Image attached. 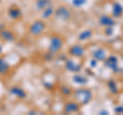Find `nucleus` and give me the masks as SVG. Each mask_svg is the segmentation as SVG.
Here are the masks:
<instances>
[{
	"mask_svg": "<svg viewBox=\"0 0 123 115\" xmlns=\"http://www.w3.org/2000/svg\"><path fill=\"white\" fill-rule=\"evenodd\" d=\"M55 6L51 4H49L47 7H45V8L42 10V18L45 19V20H48V19H50L53 14H55Z\"/></svg>",
	"mask_w": 123,
	"mask_h": 115,
	"instance_id": "nucleus-12",
	"label": "nucleus"
},
{
	"mask_svg": "<svg viewBox=\"0 0 123 115\" xmlns=\"http://www.w3.org/2000/svg\"><path fill=\"white\" fill-rule=\"evenodd\" d=\"M73 80L78 84H86L88 82V79L86 77H84V76L80 75V74H75L73 76Z\"/></svg>",
	"mask_w": 123,
	"mask_h": 115,
	"instance_id": "nucleus-19",
	"label": "nucleus"
},
{
	"mask_svg": "<svg viewBox=\"0 0 123 115\" xmlns=\"http://www.w3.org/2000/svg\"><path fill=\"white\" fill-rule=\"evenodd\" d=\"M99 114H104V115H106V114H108V112H107V111H101V112H99Z\"/></svg>",
	"mask_w": 123,
	"mask_h": 115,
	"instance_id": "nucleus-26",
	"label": "nucleus"
},
{
	"mask_svg": "<svg viewBox=\"0 0 123 115\" xmlns=\"http://www.w3.org/2000/svg\"><path fill=\"white\" fill-rule=\"evenodd\" d=\"M61 93L63 94L64 96H71L73 91H72L71 87H69V86H67V85H64V86L61 87Z\"/></svg>",
	"mask_w": 123,
	"mask_h": 115,
	"instance_id": "nucleus-21",
	"label": "nucleus"
},
{
	"mask_svg": "<svg viewBox=\"0 0 123 115\" xmlns=\"http://www.w3.org/2000/svg\"><path fill=\"white\" fill-rule=\"evenodd\" d=\"M45 29H46V23L42 20H36L31 24L29 28V32L32 36L38 37L44 33Z\"/></svg>",
	"mask_w": 123,
	"mask_h": 115,
	"instance_id": "nucleus-2",
	"label": "nucleus"
},
{
	"mask_svg": "<svg viewBox=\"0 0 123 115\" xmlns=\"http://www.w3.org/2000/svg\"><path fill=\"white\" fill-rule=\"evenodd\" d=\"M108 87H109V89L112 91L113 94H118V86H117V82L115 81L114 79H111L108 81Z\"/></svg>",
	"mask_w": 123,
	"mask_h": 115,
	"instance_id": "nucleus-20",
	"label": "nucleus"
},
{
	"mask_svg": "<svg viewBox=\"0 0 123 115\" xmlns=\"http://www.w3.org/2000/svg\"><path fill=\"white\" fill-rule=\"evenodd\" d=\"M92 36V31L91 30H84L81 33L78 35V39L80 41H84V40H87Z\"/></svg>",
	"mask_w": 123,
	"mask_h": 115,
	"instance_id": "nucleus-17",
	"label": "nucleus"
},
{
	"mask_svg": "<svg viewBox=\"0 0 123 115\" xmlns=\"http://www.w3.org/2000/svg\"><path fill=\"white\" fill-rule=\"evenodd\" d=\"M64 46V40L63 38L59 35H53L50 38V43H49V47H48V51H50L53 55L60 52L61 49Z\"/></svg>",
	"mask_w": 123,
	"mask_h": 115,
	"instance_id": "nucleus-4",
	"label": "nucleus"
},
{
	"mask_svg": "<svg viewBox=\"0 0 123 115\" xmlns=\"http://www.w3.org/2000/svg\"><path fill=\"white\" fill-rule=\"evenodd\" d=\"M74 97L78 101L79 104L85 105V104H88L92 100L93 94L88 89H78L74 91Z\"/></svg>",
	"mask_w": 123,
	"mask_h": 115,
	"instance_id": "nucleus-1",
	"label": "nucleus"
},
{
	"mask_svg": "<svg viewBox=\"0 0 123 115\" xmlns=\"http://www.w3.org/2000/svg\"><path fill=\"white\" fill-rule=\"evenodd\" d=\"M105 35L107 36L113 35V27H105Z\"/></svg>",
	"mask_w": 123,
	"mask_h": 115,
	"instance_id": "nucleus-23",
	"label": "nucleus"
},
{
	"mask_svg": "<svg viewBox=\"0 0 123 115\" xmlns=\"http://www.w3.org/2000/svg\"><path fill=\"white\" fill-rule=\"evenodd\" d=\"M97 63H98V61L95 60V59L91 60V61H90V66H91L92 68H93V67H95V66H97Z\"/></svg>",
	"mask_w": 123,
	"mask_h": 115,
	"instance_id": "nucleus-25",
	"label": "nucleus"
},
{
	"mask_svg": "<svg viewBox=\"0 0 123 115\" xmlns=\"http://www.w3.org/2000/svg\"><path fill=\"white\" fill-rule=\"evenodd\" d=\"M53 16L61 21L67 22L72 18V10L66 5H61L55 10V14Z\"/></svg>",
	"mask_w": 123,
	"mask_h": 115,
	"instance_id": "nucleus-3",
	"label": "nucleus"
},
{
	"mask_svg": "<svg viewBox=\"0 0 123 115\" xmlns=\"http://www.w3.org/2000/svg\"><path fill=\"white\" fill-rule=\"evenodd\" d=\"M105 66L107 68L111 69L113 72H117L119 70L118 67V58L116 56H110L106 58L105 60Z\"/></svg>",
	"mask_w": 123,
	"mask_h": 115,
	"instance_id": "nucleus-5",
	"label": "nucleus"
},
{
	"mask_svg": "<svg viewBox=\"0 0 123 115\" xmlns=\"http://www.w3.org/2000/svg\"><path fill=\"white\" fill-rule=\"evenodd\" d=\"M65 67L68 71H71V72H80L82 69V65L77 63L76 61H74L73 59H69L66 61V64H65Z\"/></svg>",
	"mask_w": 123,
	"mask_h": 115,
	"instance_id": "nucleus-7",
	"label": "nucleus"
},
{
	"mask_svg": "<svg viewBox=\"0 0 123 115\" xmlns=\"http://www.w3.org/2000/svg\"><path fill=\"white\" fill-rule=\"evenodd\" d=\"M85 53V49L82 45L80 44H74L69 48V55L75 58H81Z\"/></svg>",
	"mask_w": 123,
	"mask_h": 115,
	"instance_id": "nucleus-6",
	"label": "nucleus"
},
{
	"mask_svg": "<svg viewBox=\"0 0 123 115\" xmlns=\"http://www.w3.org/2000/svg\"><path fill=\"white\" fill-rule=\"evenodd\" d=\"M123 14V7L119 2H115L112 6V18L119 19Z\"/></svg>",
	"mask_w": 123,
	"mask_h": 115,
	"instance_id": "nucleus-10",
	"label": "nucleus"
},
{
	"mask_svg": "<svg viewBox=\"0 0 123 115\" xmlns=\"http://www.w3.org/2000/svg\"><path fill=\"white\" fill-rule=\"evenodd\" d=\"M92 57L93 59H95L97 61H105L106 58H107V55H106V51L104 48H98L97 51H94L93 53H92Z\"/></svg>",
	"mask_w": 123,
	"mask_h": 115,
	"instance_id": "nucleus-13",
	"label": "nucleus"
},
{
	"mask_svg": "<svg viewBox=\"0 0 123 115\" xmlns=\"http://www.w3.org/2000/svg\"><path fill=\"white\" fill-rule=\"evenodd\" d=\"M9 16L14 20H18V19L22 18V11L18 7H11L9 9Z\"/></svg>",
	"mask_w": 123,
	"mask_h": 115,
	"instance_id": "nucleus-16",
	"label": "nucleus"
},
{
	"mask_svg": "<svg viewBox=\"0 0 123 115\" xmlns=\"http://www.w3.org/2000/svg\"><path fill=\"white\" fill-rule=\"evenodd\" d=\"M9 70V65L5 62L4 58H0V74H6Z\"/></svg>",
	"mask_w": 123,
	"mask_h": 115,
	"instance_id": "nucleus-15",
	"label": "nucleus"
},
{
	"mask_svg": "<svg viewBox=\"0 0 123 115\" xmlns=\"http://www.w3.org/2000/svg\"><path fill=\"white\" fill-rule=\"evenodd\" d=\"M1 51H2V49H1V47H0V55H1Z\"/></svg>",
	"mask_w": 123,
	"mask_h": 115,
	"instance_id": "nucleus-27",
	"label": "nucleus"
},
{
	"mask_svg": "<svg viewBox=\"0 0 123 115\" xmlns=\"http://www.w3.org/2000/svg\"><path fill=\"white\" fill-rule=\"evenodd\" d=\"M85 3H86V0H73V5H75L77 7L82 6Z\"/></svg>",
	"mask_w": 123,
	"mask_h": 115,
	"instance_id": "nucleus-22",
	"label": "nucleus"
},
{
	"mask_svg": "<svg viewBox=\"0 0 123 115\" xmlns=\"http://www.w3.org/2000/svg\"><path fill=\"white\" fill-rule=\"evenodd\" d=\"M49 4H51V0H36L35 1V8L39 11H42Z\"/></svg>",
	"mask_w": 123,
	"mask_h": 115,
	"instance_id": "nucleus-14",
	"label": "nucleus"
},
{
	"mask_svg": "<svg viewBox=\"0 0 123 115\" xmlns=\"http://www.w3.org/2000/svg\"><path fill=\"white\" fill-rule=\"evenodd\" d=\"M11 94H13L14 96H17L20 99H24L26 97L25 90L21 89V87H13V89H11Z\"/></svg>",
	"mask_w": 123,
	"mask_h": 115,
	"instance_id": "nucleus-18",
	"label": "nucleus"
},
{
	"mask_svg": "<svg viewBox=\"0 0 123 115\" xmlns=\"http://www.w3.org/2000/svg\"><path fill=\"white\" fill-rule=\"evenodd\" d=\"M115 112L116 113H123V106H118V107H116L115 108Z\"/></svg>",
	"mask_w": 123,
	"mask_h": 115,
	"instance_id": "nucleus-24",
	"label": "nucleus"
},
{
	"mask_svg": "<svg viewBox=\"0 0 123 115\" xmlns=\"http://www.w3.org/2000/svg\"><path fill=\"white\" fill-rule=\"evenodd\" d=\"M80 109V104L78 102H75V101H71V102H68L66 105H65V108H64V112L65 113H75V112H78Z\"/></svg>",
	"mask_w": 123,
	"mask_h": 115,
	"instance_id": "nucleus-9",
	"label": "nucleus"
},
{
	"mask_svg": "<svg viewBox=\"0 0 123 115\" xmlns=\"http://www.w3.org/2000/svg\"><path fill=\"white\" fill-rule=\"evenodd\" d=\"M98 23L103 27H114L116 25L115 19L110 16H107V14H102L98 19Z\"/></svg>",
	"mask_w": 123,
	"mask_h": 115,
	"instance_id": "nucleus-8",
	"label": "nucleus"
},
{
	"mask_svg": "<svg viewBox=\"0 0 123 115\" xmlns=\"http://www.w3.org/2000/svg\"><path fill=\"white\" fill-rule=\"evenodd\" d=\"M0 38L5 41H8V42H12L14 40V34L10 31V30H7L4 29L0 32Z\"/></svg>",
	"mask_w": 123,
	"mask_h": 115,
	"instance_id": "nucleus-11",
	"label": "nucleus"
}]
</instances>
